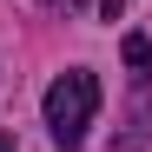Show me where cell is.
I'll return each mask as SVG.
<instances>
[{
  "instance_id": "obj_1",
  "label": "cell",
  "mask_w": 152,
  "mask_h": 152,
  "mask_svg": "<svg viewBox=\"0 0 152 152\" xmlns=\"http://www.w3.org/2000/svg\"><path fill=\"white\" fill-rule=\"evenodd\" d=\"M93 113H99V80H93L86 66H66L60 80L46 86V126H53V145L73 152V145L86 139Z\"/></svg>"
},
{
  "instance_id": "obj_2",
  "label": "cell",
  "mask_w": 152,
  "mask_h": 152,
  "mask_svg": "<svg viewBox=\"0 0 152 152\" xmlns=\"http://www.w3.org/2000/svg\"><path fill=\"white\" fill-rule=\"evenodd\" d=\"M46 7H60V13H99V20H119L126 0H46Z\"/></svg>"
},
{
  "instance_id": "obj_3",
  "label": "cell",
  "mask_w": 152,
  "mask_h": 152,
  "mask_svg": "<svg viewBox=\"0 0 152 152\" xmlns=\"http://www.w3.org/2000/svg\"><path fill=\"white\" fill-rule=\"evenodd\" d=\"M126 66H132V73H145V66H152V40H139V33L126 40Z\"/></svg>"
},
{
  "instance_id": "obj_4",
  "label": "cell",
  "mask_w": 152,
  "mask_h": 152,
  "mask_svg": "<svg viewBox=\"0 0 152 152\" xmlns=\"http://www.w3.org/2000/svg\"><path fill=\"white\" fill-rule=\"evenodd\" d=\"M0 152H13V139H7V132H0Z\"/></svg>"
}]
</instances>
